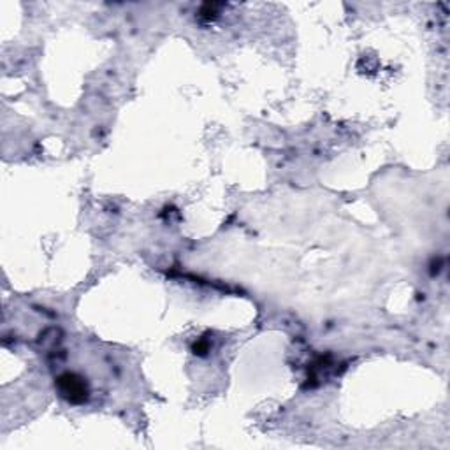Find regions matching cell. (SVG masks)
Listing matches in <instances>:
<instances>
[{
	"mask_svg": "<svg viewBox=\"0 0 450 450\" xmlns=\"http://www.w3.org/2000/svg\"><path fill=\"white\" fill-rule=\"evenodd\" d=\"M57 390L70 405H83L90 396V387L78 373H62L57 378Z\"/></svg>",
	"mask_w": 450,
	"mask_h": 450,
	"instance_id": "obj_1",
	"label": "cell"
},
{
	"mask_svg": "<svg viewBox=\"0 0 450 450\" xmlns=\"http://www.w3.org/2000/svg\"><path fill=\"white\" fill-rule=\"evenodd\" d=\"M222 7L220 4H204L199 9V18L204 20V21H211L214 18L218 16V9Z\"/></svg>",
	"mask_w": 450,
	"mask_h": 450,
	"instance_id": "obj_2",
	"label": "cell"
},
{
	"mask_svg": "<svg viewBox=\"0 0 450 450\" xmlns=\"http://www.w3.org/2000/svg\"><path fill=\"white\" fill-rule=\"evenodd\" d=\"M208 350H210L208 341H199V343H195V345H193V352H195V354H199V355H204Z\"/></svg>",
	"mask_w": 450,
	"mask_h": 450,
	"instance_id": "obj_3",
	"label": "cell"
}]
</instances>
